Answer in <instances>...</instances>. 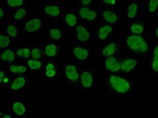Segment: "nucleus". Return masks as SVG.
<instances>
[{"label":"nucleus","mask_w":158,"mask_h":118,"mask_svg":"<svg viewBox=\"0 0 158 118\" xmlns=\"http://www.w3.org/2000/svg\"><path fill=\"white\" fill-rule=\"evenodd\" d=\"M110 83L115 90L120 93H125L130 88V84L128 80L118 76H111L110 77Z\"/></svg>","instance_id":"obj_1"},{"label":"nucleus","mask_w":158,"mask_h":118,"mask_svg":"<svg viewBox=\"0 0 158 118\" xmlns=\"http://www.w3.org/2000/svg\"><path fill=\"white\" fill-rule=\"evenodd\" d=\"M144 41L143 38L141 36L139 35H131L128 37L127 40V43L130 49H131L133 51L139 49V45L141 43Z\"/></svg>","instance_id":"obj_2"},{"label":"nucleus","mask_w":158,"mask_h":118,"mask_svg":"<svg viewBox=\"0 0 158 118\" xmlns=\"http://www.w3.org/2000/svg\"><path fill=\"white\" fill-rule=\"evenodd\" d=\"M106 67L107 70L113 72H116L121 69L120 63L118 62L116 58L112 56H110L106 59Z\"/></svg>","instance_id":"obj_3"},{"label":"nucleus","mask_w":158,"mask_h":118,"mask_svg":"<svg viewBox=\"0 0 158 118\" xmlns=\"http://www.w3.org/2000/svg\"><path fill=\"white\" fill-rule=\"evenodd\" d=\"M41 26V20L39 18H34L25 24L24 28L28 33H33V32L39 30Z\"/></svg>","instance_id":"obj_4"},{"label":"nucleus","mask_w":158,"mask_h":118,"mask_svg":"<svg viewBox=\"0 0 158 118\" xmlns=\"http://www.w3.org/2000/svg\"><path fill=\"white\" fill-rule=\"evenodd\" d=\"M65 74L68 79L73 81L78 80L79 77V74L77 71V67L73 65H68L66 66Z\"/></svg>","instance_id":"obj_5"},{"label":"nucleus","mask_w":158,"mask_h":118,"mask_svg":"<svg viewBox=\"0 0 158 118\" xmlns=\"http://www.w3.org/2000/svg\"><path fill=\"white\" fill-rule=\"evenodd\" d=\"M76 31L78 33L77 34V39L80 41H87L89 40L90 37V34L86 29L85 27L82 25H78L76 28Z\"/></svg>","instance_id":"obj_6"},{"label":"nucleus","mask_w":158,"mask_h":118,"mask_svg":"<svg viewBox=\"0 0 158 118\" xmlns=\"http://www.w3.org/2000/svg\"><path fill=\"white\" fill-rule=\"evenodd\" d=\"M137 64V62L135 59H128L124 60L121 64V70L124 72L131 71Z\"/></svg>","instance_id":"obj_7"},{"label":"nucleus","mask_w":158,"mask_h":118,"mask_svg":"<svg viewBox=\"0 0 158 118\" xmlns=\"http://www.w3.org/2000/svg\"><path fill=\"white\" fill-rule=\"evenodd\" d=\"M81 81L84 87L87 88H90L93 83L92 75L88 71H84L81 75Z\"/></svg>","instance_id":"obj_8"},{"label":"nucleus","mask_w":158,"mask_h":118,"mask_svg":"<svg viewBox=\"0 0 158 118\" xmlns=\"http://www.w3.org/2000/svg\"><path fill=\"white\" fill-rule=\"evenodd\" d=\"M73 53L75 57H76L78 59L81 61H83L86 59L89 56L88 50L87 49L82 47H75L73 50Z\"/></svg>","instance_id":"obj_9"},{"label":"nucleus","mask_w":158,"mask_h":118,"mask_svg":"<svg viewBox=\"0 0 158 118\" xmlns=\"http://www.w3.org/2000/svg\"><path fill=\"white\" fill-rule=\"evenodd\" d=\"M45 12L52 16H58L61 13V9L57 5H50L45 8Z\"/></svg>","instance_id":"obj_10"},{"label":"nucleus","mask_w":158,"mask_h":118,"mask_svg":"<svg viewBox=\"0 0 158 118\" xmlns=\"http://www.w3.org/2000/svg\"><path fill=\"white\" fill-rule=\"evenodd\" d=\"M103 17L106 22L110 24L116 23L118 21V16L114 12L109 11V10H106V11L103 12Z\"/></svg>","instance_id":"obj_11"},{"label":"nucleus","mask_w":158,"mask_h":118,"mask_svg":"<svg viewBox=\"0 0 158 118\" xmlns=\"http://www.w3.org/2000/svg\"><path fill=\"white\" fill-rule=\"evenodd\" d=\"M112 31V27L109 26V25H105L99 28L98 31L99 38L102 40H105L107 37L109 33Z\"/></svg>","instance_id":"obj_12"},{"label":"nucleus","mask_w":158,"mask_h":118,"mask_svg":"<svg viewBox=\"0 0 158 118\" xmlns=\"http://www.w3.org/2000/svg\"><path fill=\"white\" fill-rule=\"evenodd\" d=\"M14 113L17 116H23L26 112V108L22 103L15 102L12 105Z\"/></svg>","instance_id":"obj_13"},{"label":"nucleus","mask_w":158,"mask_h":118,"mask_svg":"<svg viewBox=\"0 0 158 118\" xmlns=\"http://www.w3.org/2000/svg\"><path fill=\"white\" fill-rule=\"evenodd\" d=\"M26 84V80L24 77H19L14 80L11 85V88L14 91H17L24 87Z\"/></svg>","instance_id":"obj_14"},{"label":"nucleus","mask_w":158,"mask_h":118,"mask_svg":"<svg viewBox=\"0 0 158 118\" xmlns=\"http://www.w3.org/2000/svg\"><path fill=\"white\" fill-rule=\"evenodd\" d=\"M116 51V45L115 43H111L108 45L103 49L102 54L104 56H112Z\"/></svg>","instance_id":"obj_15"},{"label":"nucleus","mask_w":158,"mask_h":118,"mask_svg":"<svg viewBox=\"0 0 158 118\" xmlns=\"http://www.w3.org/2000/svg\"><path fill=\"white\" fill-rule=\"evenodd\" d=\"M1 58L3 61L7 62H12L15 59V53L11 50H6L2 53Z\"/></svg>","instance_id":"obj_16"},{"label":"nucleus","mask_w":158,"mask_h":118,"mask_svg":"<svg viewBox=\"0 0 158 118\" xmlns=\"http://www.w3.org/2000/svg\"><path fill=\"white\" fill-rule=\"evenodd\" d=\"M57 53V47L53 44H50L47 45L45 47V54L47 56L53 58Z\"/></svg>","instance_id":"obj_17"},{"label":"nucleus","mask_w":158,"mask_h":118,"mask_svg":"<svg viewBox=\"0 0 158 118\" xmlns=\"http://www.w3.org/2000/svg\"><path fill=\"white\" fill-rule=\"evenodd\" d=\"M137 10L138 6L137 4H136V3H131V4L129 5L127 13L128 18H134L136 16V12H137Z\"/></svg>","instance_id":"obj_18"},{"label":"nucleus","mask_w":158,"mask_h":118,"mask_svg":"<svg viewBox=\"0 0 158 118\" xmlns=\"http://www.w3.org/2000/svg\"><path fill=\"white\" fill-rule=\"evenodd\" d=\"M144 31V27L141 24H133L131 26V32L135 35L142 34Z\"/></svg>","instance_id":"obj_19"},{"label":"nucleus","mask_w":158,"mask_h":118,"mask_svg":"<svg viewBox=\"0 0 158 118\" xmlns=\"http://www.w3.org/2000/svg\"><path fill=\"white\" fill-rule=\"evenodd\" d=\"M66 21L68 24L70 26H74L77 23V19L76 16L73 14H68L66 16Z\"/></svg>","instance_id":"obj_20"},{"label":"nucleus","mask_w":158,"mask_h":118,"mask_svg":"<svg viewBox=\"0 0 158 118\" xmlns=\"http://www.w3.org/2000/svg\"><path fill=\"white\" fill-rule=\"evenodd\" d=\"M10 44V39L8 36L0 35V47L6 48Z\"/></svg>","instance_id":"obj_21"},{"label":"nucleus","mask_w":158,"mask_h":118,"mask_svg":"<svg viewBox=\"0 0 158 118\" xmlns=\"http://www.w3.org/2000/svg\"><path fill=\"white\" fill-rule=\"evenodd\" d=\"M10 70L12 73H24L27 71V67L24 66L12 65L10 67Z\"/></svg>","instance_id":"obj_22"},{"label":"nucleus","mask_w":158,"mask_h":118,"mask_svg":"<svg viewBox=\"0 0 158 118\" xmlns=\"http://www.w3.org/2000/svg\"><path fill=\"white\" fill-rule=\"evenodd\" d=\"M31 51L28 48H24V49H19L17 50L16 54L19 57H23L24 58H28L30 56Z\"/></svg>","instance_id":"obj_23"},{"label":"nucleus","mask_w":158,"mask_h":118,"mask_svg":"<svg viewBox=\"0 0 158 118\" xmlns=\"http://www.w3.org/2000/svg\"><path fill=\"white\" fill-rule=\"evenodd\" d=\"M28 66L32 70H38L41 67V63L38 60H28Z\"/></svg>","instance_id":"obj_24"},{"label":"nucleus","mask_w":158,"mask_h":118,"mask_svg":"<svg viewBox=\"0 0 158 118\" xmlns=\"http://www.w3.org/2000/svg\"><path fill=\"white\" fill-rule=\"evenodd\" d=\"M50 36H51V38L53 39H55V40H59L62 37V33H61V31L57 28H52V29L50 30Z\"/></svg>","instance_id":"obj_25"},{"label":"nucleus","mask_w":158,"mask_h":118,"mask_svg":"<svg viewBox=\"0 0 158 118\" xmlns=\"http://www.w3.org/2000/svg\"><path fill=\"white\" fill-rule=\"evenodd\" d=\"M158 7V0H149L148 10L150 12H154Z\"/></svg>","instance_id":"obj_26"},{"label":"nucleus","mask_w":158,"mask_h":118,"mask_svg":"<svg viewBox=\"0 0 158 118\" xmlns=\"http://www.w3.org/2000/svg\"><path fill=\"white\" fill-rule=\"evenodd\" d=\"M7 3L10 7H18L23 4L24 0H7Z\"/></svg>","instance_id":"obj_27"},{"label":"nucleus","mask_w":158,"mask_h":118,"mask_svg":"<svg viewBox=\"0 0 158 118\" xmlns=\"http://www.w3.org/2000/svg\"><path fill=\"white\" fill-rule=\"evenodd\" d=\"M26 10L25 9L23 8H21L19 9L18 11L16 12V14H14V18L16 19V20H21L22 18L25 16L26 15Z\"/></svg>","instance_id":"obj_28"},{"label":"nucleus","mask_w":158,"mask_h":118,"mask_svg":"<svg viewBox=\"0 0 158 118\" xmlns=\"http://www.w3.org/2000/svg\"><path fill=\"white\" fill-rule=\"evenodd\" d=\"M7 32L10 36H11L12 37H15L17 35V29L14 26V25H9L7 27Z\"/></svg>","instance_id":"obj_29"},{"label":"nucleus","mask_w":158,"mask_h":118,"mask_svg":"<svg viewBox=\"0 0 158 118\" xmlns=\"http://www.w3.org/2000/svg\"><path fill=\"white\" fill-rule=\"evenodd\" d=\"M90 12V10L87 7H85V8H82L80 10V15L82 18L83 19H87V16L89 12Z\"/></svg>","instance_id":"obj_30"},{"label":"nucleus","mask_w":158,"mask_h":118,"mask_svg":"<svg viewBox=\"0 0 158 118\" xmlns=\"http://www.w3.org/2000/svg\"><path fill=\"white\" fill-rule=\"evenodd\" d=\"M31 55L35 59H39L41 58V51L37 48H34L31 51Z\"/></svg>","instance_id":"obj_31"},{"label":"nucleus","mask_w":158,"mask_h":118,"mask_svg":"<svg viewBox=\"0 0 158 118\" xmlns=\"http://www.w3.org/2000/svg\"><path fill=\"white\" fill-rule=\"evenodd\" d=\"M148 49H149L148 45H147V43L145 41H143L139 45V50L141 52L145 53L148 51Z\"/></svg>","instance_id":"obj_32"},{"label":"nucleus","mask_w":158,"mask_h":118,"mask_svg":"<svg viewBox=\"0 0 158 118\" xmlns=\"http://www.w3.org/2000/svg\"><path fill=\"white\" fill-rule=\"evenodd\" d=\"M96 16H97L96 12L95 11H93V10H90V12H89V14H87V19L89 21L94 20L96 18Z\"/></svg>","instance_id":"obj_33"},{"label":"nucleus","mask_w":158,"mask_h":118,"mask_svg":"<svg viewBox=\"0 0 158 118\" xmlns=\"http://www.w3.org/2000/svg\"><path fill=\"white\" fill-rule=\"evenodd\" d=\"M56 74V71L54 70H47L45 72V75L49 78H53L55 76Z\"/></svg>","instance_id":"obj_34"},{"label":"nucleus","mask_w":158,"mask_h":118,"mask_svg":"<svg viewBox=\"0 0 158 118\" xmlns=\"http://www.w3.org/2000/svg\"><path fill=\"white\" fill-rule=\"evenodd\" d=\"M152 68L155 71H158V59H153L152 62Z\"/></svg>","instance_id":"obj_35"},{"label":"nucleus","mask_w":158,"mask_h":118,"mask_svg":"<svg viewBox=\"0 0 158 118\" xmlns=\"http://www.w3.org/2000/svg\"><path fill=\"white\" fill-rule=\"evenodd\" d=\"M153 59H158V45L156 46L153 52Z\"/></svg>","instance_id":"obj_36"},{"label":"nucleus","mask_w":158,"mask_h":118,"mask_svg":"<svg viewBox=\"0 0 158 118\" xmlns=\"http://www.w3.org/2000/svg\"><path fill=\"white\" fill-rule=\"evenodd\" d=\"M54 68V66L52 63H49L46 66V70H53Z\"/></svg>","instance_id":"obj_37"},{"label":"nucleus","mask_w":158,"mask_h":118,"mask_svg":"<svg viewBox=\"0 0 158 118\" xmlns=\"http://www.w3.org/2000/svg\"><path fill=\"white\" fill-rule=\"evenodd\" d=\"M104 3H107V4L114 5L116 3V0H103Z\"/></svg>","instance_id":"obj_38"},{"label":"nucleus","mask_w":158,"mask_h":118,"mask_svg":"<svg viewBox=\"0 0 158 118\" xmlns=\"http://www.w3.org/2000/svg\"><path fill=\"white\" fill-rule=\"evenodd\" d=\"M93 0H81V2L83 5H89L90 4Z\"/></svg>","instance_id":"obj_39"},{"label":"nucleus","mask_w":158,"mask_h":118,"mask_svg":"<svg viewBox=\"0 0 158 118\" xmlns=\"http://www.w3.org/2000/svg\"><path fill=\"white\" fill-rule=\"evenodd\" d=\"M3 76H4V73H3V71H0V82L2 83V81L3 80Z\"/></svg>","instance_id":"obj_40"},{"label":"nucleus","mask_w":158,"mask_h":118,"mask_svg":"<svg viewBox=\"0 0 158 118\" xmlns=\"http://www.w3.org/2000/svg\"><path fill=\"white\" fill-rule=\"evenodd\" d=\"M3 15H4V12H3V10L1 8H0V18H2L3 16Z\"/></svg>","instance_id":"obj_41"},{"label":"nucleus","mask_w":158,"mask_h":118,"mask_svg":"<svg viewBox=\"0 0 158 118\" xmlns=\"http://www.w3.org/2000/svg\"><path fill=\"white\" fill-rule=\"evenodd\" d=\"M3 83H5V84L8 83H9V78H5L4 79H3Z\"/></svg>","instance_id":"obj_42"},{"label":"nucleus","mask_w":158,"mask_h":118,"mask_svg":"<svg viewBox=\"0 0 158 118\" xmlns=\"http://www.w3.org/2000/svg\"><path fill=\"white\" fill-rule=\"evenodd\" d=\"M156 37L158 38V28H157V29L156 30Z\"/></svg>","instance_id":"obj_43"},{"label":"nucleus","mask_w":158,"mask_h":118,"mask_svg":"<svg viewBox=\"0 0 158 118\" xmlns=\"http://www.w3.org/2000/svg\"><path fill=\"white\" fill-rule=\"evenodd\" d=\"M3 118H10V117H10V116L6 115V116H3Z\"/></svg>","instance_id":"obj_44"}]
</instances>
